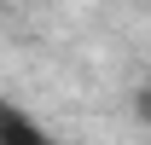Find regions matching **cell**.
Listing matches in <instances>:
<instances>
[{
	"label": "cell",
	"mask_w": 151,
	"mask_h": 145,
	"mask_svg": "<svg viewBox=\"0 0 151 145\" xmlns=\"http://www.w3.org/2000/svg\"><path fill=\"white\" fill-rule=\"evenodd\" d=\"M0 145H52V134L18 105H0Z\"/></svg>",
	"instance_id": "obj_1"
}]
</instances>
